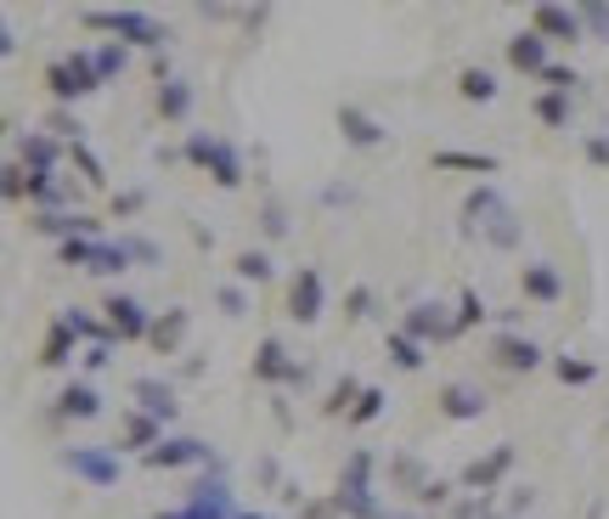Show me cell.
I'll use <instances>...</instances> for the list:
<instances>
[{
    "label": "cell",
    "instance_id": "6da1fadb",
    "mask_svg": "<svg viewBox=\"0 0 609 519\" xmlns=\"http://www.w3.org/2000/svg\"><path fill=\"white\" fill-rule=\"evenodd\" d=\"M181 159L198 164V170H209V181L220 186V193H238V186H243V153L231 148V141L209 136V130H193V136H186Z\"/></svg>",
    "mask_w": 609,
    "mask_h": 519
},
{
    "label": "cell",
    "instance_id": "7a4b0ae2",
    "mask_svg": "<svg viewBox=\"0 0 609 519\" xmlns=\"http://www.w3.org/2000/svg\"><path fill=\"white\" fill-rule=\"evenodd\" d=\"M79 23L113 34L119 45H135V52H153V57H164V40H170L148 12H135V7H119V12H79Z\"/></svg>",
    "mask_w": 609,
    "mask_h": 519
},
{
    "label": "cell",
    "instance_id": "3957f363",
    "mask_svg": "<svg viewBox=\"0 0 609 519\" xmlns=\"http://www.w3.org/2000/svg\"><path fill=\"white\" fill-rule=\"evenodd\" d=\"M334 513H345V519H384L379 497H372V452H350L345 475H339V491H334Z\"/></svg>",
    "mask_w": 609,
    "mask_h": 519
},
{
    "label": "cell",
    "instance_id": "277c9868",
    "mask_svg": "<svg viewBox=\"0 0 609 519\" xmlns=\"http://www.w3.org/2000/svg\"><path fill=\"white\" fill-rule=\"evenodd\" d=\"M45 90H52V102H79V97H90V90H102V74H97V57L90 52H68L63 63H52L45 68Z\"/></svg>",
    "mask_w": 609,
    "mask_h": 519
},
{
    "label": "cell",
    "instance_id": "5b68a950",
    "mask_svg": "<svg viewBox=\"0 0 609 519\" xmlns=\"http://www.w3.org/2000/svg\"><path fill=\"white\" fill-rule=\"evenodd\" d=\"M63 468H68L74 480L108 491V486L124 480V452H119V446H68V452H63Z\"/></svg>",
    "mask_w": 609,
    "mask_h": 519
},
{
    "label": "cell",
    "instance_id": "8992f818",
    "mask_svg": "<svg viewBox=\"0 0 609 519\" xmlns=\"http://www.w3.org/2000/svg\"><path fill=\"white\" fill-rule=\"evenodd\" d=\"M102 322L113 327L119 345H135V339L153 334V316H148V305L135 300V294H108V300H102Z\"/></svg>",
    "mask_w": 609,
    "mask_h": 519
},
{
    "label": "cell",
    "instance_id": "52a82bcc",
    "mask_svg": "<svg viewBox=\"0 0 609 519\" xmlns=\"http://www.w3.org/2000/svg\"><path fill=\"white\" fill-rule=\"evenodd\" d=\"M322 311H327V282H322L316 266H300L289 277V316L300 327H311V322H322Z\"/></svg>",
    "mask_w": 609,
    "mask_h": 519
},
{
    "label": "cell",
    "instance_id": "ba28073f",
    "mask_svg": "<svg viewBox=\"0 0 609 519\" xmlns=\"http://www.w3.org/2000/svg\"><path fill=\"white\" fill-rule=\"evenodd\" d=\"M254 379H260V385H276V390H294V385H305V367L289 356L283 339H260V350H254Z\"/></svg>",
    "mask_w": 609,
    "mask_h": 519
},
{
    "label": "cell",
    "instance_id": "9c48e42d",
    "mask_svg": "<svg viewBox=\"0 0 609 519\" xmlns=\"http://www.w3.org/2000/svg\"><path fill=\"white\" fill-rule=\"evenodd\" d=\"M401 334H412L417 345H429V339H457V316H446L441 300H417V305L401 316Z\"/></svg>",
    "mask_w": 609,
    "mask_h": 519
},
{
    "label": "cell",
    "instance_id": "30bf717a",
    "mask_svg": "<svg viewBox=\"0 0 609 519\" xmlns=\"http://www.w3.org/2000/svg\"><path fill=\"white\" fill-rule=\"evenodd\" d=\"M531 29L553 45V40H565V45H576L587 29H581V12L576 7H558V0H542V7H531Z\"/></svg>",
    "mask_w": 609,
    "mask_h": 519
},
{
    "label": "cell",
    "instance_id": "8fae6325",
    "mask_svg": "<svg viewBox=\"0 0 609 519\" xmlns=\"http://www.w3.org/2000/svg\"><path fill=\"white\" fill-rule=\"evenodd\" d=\"M142 463H148V468H215V452H209L204 441H193V435H175V441L153 446Z\"/></svg>",
    "mask_w": 609,
    "mask_h": 519
},
{
    "label": "cell",
    "instance_id": "7c38bea8",
    "mask_svg": "<svg viewBox=\"0 0 609 519\" xmlns=\"http://www.w3.org/2000/svg\"><path fill=\"white\" fill-rule=\"evenodd\" d=\"M513 457H520V452H513V441H497L486 457H475V463L463 468V491H497V480L513 468Z\"/></svg>",
    "mask_w": 609,
    "mask_h": 519
},
{
    "label": "cell",
    "instance_id": "4fadbf2b",
    "mask_svg": "<svg viewBox=\"0 0 609 519\" xmlns=\"http://www.w3.org/2000/svg\"><path fill=\"white\" fill-rule=\"evenodd\" d=\"M520 294L531 305H558L565 300V277H558L553 260H531V266H520Z\"/></svg>",
    "mask_w": 609,
    "mask_h": 519
},
{
    "label": "cell",
    "instance_id": "5bb4252c",
    "mask_svg": "<svg viewBox=\"0 0 609 519\" xmlns=\"http://www.w3.org/2000/svg\"><path fill=\"white\" fill-rule=\"evenodd\" d=\"M491 356H497V367H508V372H536V367L547 361V350H542L536 339H525V334H497V339H491Z\"/></svg>",
    "mask_w": 609,
    "mask_h": 519
},
{
    "label": "cell",
    "instance_id": "9a60e30c",
    "mask_svg": "<svg viewBox=\"0 0 609 519\" xmlns=\"http://www.w3.org/2000/svg\"><path fill=\"white\" fill-rule=\"evenodd\" d=\"M186 513H193V519H238V497H231V486L215 475V480L193 486V497H186Z\"/></svg>",
    "mask_w": 609,
    "mask_h": 519
},
{
    "label": "cell",
    "instance_id": "2e32d148",
    "mask_svg": "<svg viewBox=\"0 0 609 519\" xmlns=\"http://www.w3.org/2000/svg\"><path fill=\"white\" fill-rule=\"evenodd\" d=\"M18 164L34 170V175H57V164H63L57 136H52V130H23V141H18Z\"/></svg>",
    "mask_w": 609,
    "mask_h": 519
},
{
    "label": "cell",
    "instance_id": "e0dca14e",
    "mask_svg": "<svg viewBox=\"0 0 609 519\" xmlns=\"http://www.w3.org/2000/svg\"><path fill=\"white\" fill-rule=\"evenodd\" d=\"M339 130H345L350 148H361V153H372V148H384V141H390V130H384L379 119H372L367 108H356V102H345V108H339Z\"/></svg>",
    "mask_w": 609,
    "mask_h": 519
},
{
    "label": "cell",
    "instance_id": "ac0fdd59",
    "mask_svg": "<svg viewBox=\"0 0 609 519\" xmlns=\"http://www.w3.org/2000/svg\"><path fill=\"white\" fill-rule=\"evenodd\" d=\"M508 68H520V74H547V40L536 34V29H520L508 40Z\"/></svg>",
    "mask_w": 609,
    "mask_h": 519
},
{
    "label": "cell",
    "instance_id": "d6986e66",
    "mask_svg": "<svg viewBox=\"0 0 609 519\" xmlns=\"http://www.w3.org/2000/svg\"><path fill=\"white\" fill-rule=\"evenodd\" d=\"M435 407H441V418H452V423H475V418H486V390H475V385H446Z\"/></svg>",
    "mask_w": 609,
    "mask_h": 519
},
{
    "label": "cell",
    "instance_id": "ffe728a7",
    "mask_svg": "<svg viewBox=\"0 0 609 519\" xmlns=\"http://www.w3.org/2000/svg\"><path fill=\"white\" fill-rule=\"evenodd\" d=\"M130 401H135V412H148V418H159V423H175V390H170L164 379H135V385H130Z\"/></svg>",
    "mask_w": 609,
    "mask_h": 519
},
{
    "label": "cell",
    "instance_id": "44dd1931",
    "mask_svg": "<svg viewBox=\"0 0 609 519\" xmlns=\"http://www.w3.org/2000/svg\"><path fill=\"white\" fill-rule=\"evenodd\" d=\"M119 452H153V446H164V423L159 418H148V412H124V435L113 441Z\"/></svg>",
    "mask_w": 609,
    "mask_h": 519
},
{
    "label": "cell",
    "instance_id": "7402d4cb",
    "mask_svg": "<svg viewBox=\"0 0 609 519\" xmlns=\"http://www.w3.org/2000/svg\"><path fill=\"white\" fill-rule=\"evenodd\" d=\"M193 102H198V90L186 85V79H164L153 108H159V119H164V125H186V119H193Z\"/></svg>",
    "mask_w": 609,
    "mask_h": 519
},
{
    "label": "cell",
    "instance_id": "603a6c76",
    "mask_svg": "<svg viewBox=\"0 0 609 519\" xmlns=\"http://www.w3.org/2000/svg\"><path fill=\"white\" fill-rule=\"evenodd\" d=\"M34 231H45V238H97L102 231V220H90V215H74V209H63V215H34Z\"/></svg>",
    "mask_w": 609,
    "mask_h": 519
},
{
    "label": "cell",
    "instance_id": "cb8c5ba5",
    "mask_svg": "<svg viewBox=\"0 0 609 519\" xmlns=\"http://www.w3.org/2000/svg\"><path fill=\"white\" fill-rule=\"evenodd\" d=\"M186 327H193V311H164V316H153V334H148V345L159 350V356H175L181 350V339H186Z\"/></svg>",
    "mask_w": 609,
    "mask_h": 519
},
{
    "label": "cell",
    "instance_id": "d4e9b609",
    "mask_svg": "<svg viewBox=\"0 0 609 519\" xmlns=\"http://www.w3.org/2000/svg\"><path fill=\"white\" fill-rule=\"evenodd\" d=\"M74 345H79V334L68 327V316H57L52 327H45V345H40V367H68V361H74Z\"/></svg>",
    "mask_w": 609,
    "mask_h": 519
},
{
    "label": "cell",
    "instance_id": "484cf974",
    "mask_svg": "<svg viewBox=\"0 0 609 519\" xmlns=\"http://www.w3.org/2000/svg\"><path fill=\"white\" fill-rule=\"evenodd\" d=\"M57 412L63 418H79V423H90V418H102V396H97V385H85V379H74L63 396H57Z\"/></svg>",
    "mask_w": 609,
    "mask_h": 519
},
{
    "label": "cell",
    "instance_id": "4316f807",
    "mask_svg": "<svg viewBox=\"0 0 609 519\" xmlns=\"http://www.w3.org/2000/svg\"><path fill=\"white\" fill-rule=\"evenodd\" d=\"M497 209H502V193H497V186H491V181H480V186H475V193H468V198H463V226H468V231H475V226H486V220H491Z\"/></svg>",
    "mask_w": 609,
    "mask_h": 519
},
{
    "label": "cell",
    "instance_id": "83f0119b",
    "mask_svg": "<svg viewBox=\"0 0 609 519\" xmlns=\"http://www.w3.org/2000/svg\"><path fill=\"white\" fill-rule=\"evenodd\" d=\"M553 372H558V385H565V390L598 385V361H587V356H553Z\"/></svg>",
    "mask_w": 609,
    "mask_h": 519
},
{
    "label": "cell",
    "instance_id": "f1b7e54d",
    "mask_svg": "<svg viewBox=\"0 0 609 519\" xmlns=\"http://www.w3.org/2000/svg\"><path fill=\"white\" fill-rule=\"evenodd\" d=\"M384 356H390L401 372H417V367H424V345H417L412 334H401V327H390V334H384Z\"/></svg>",
    "mask_w": 609,
    "mask_h": 519
},
{
    "label": "cell",
    "instance_id": "f546056e",
    "mask_svg": "<svg viewBox=\"0 0 609 519\" xmlns=\"http://www.w3.org/2000/svg\"><path fill=\"white\" fill-rule=\"evenodd\" d=\"M435 170H468V175H497L502 164L491 153H457V148H441L435 153Z\"/></svg>",
    "mask_w": 609,
    "mask_h": 519
},
{
    "label": "cell",
    "instance_id": "4dcf8cb0",
    "mask_svg": "<svg viewBox=\"0 0 609 519\" xmlns=\"http://www.w3.org/2000/svg\"><path fill=\"white\" fill-rule=\"evenodd\" d=\"M457 97L463 102H491L497 97V74L491 68H463L457 74Z\"/></svg>",
    "mask_w": 609,
    "mask_h": 519
},
{
    "label": "cell",
    "instance_id": "1f68e13d",
    "mask_svg": "<svg viewBox=\"0 0 609 519\" xmlns=\"http://www.w3.org/2000/svg\"><path fill=\"white\" fill-rule=\"evenodd\" d=\"M271 255L265 249H243L238 260H231V277H238V282H271Z\"/></svg>",
    "mask_w": 609,
    "mask_h": 519
},
{
    "label": "cell",
    "instance_id": "d6a6232c",
    "mask_svg": "<svg viewBox=\"0 0 609 519\" xmlns=\"http://www.w3.org/2000/svg\"><path fill=\"white\" fill-rule=\"evenodd\" d=\"M536 119L547 130H565L570 125V97H565V90H542V97H536Z\"/></svg>",
    "mask_w": 609,
    "mask_h": 519
},
{
    "label": "cell",
    "instance_id": "836d02e7",
    "mask_svg": "<svg viewBox=\"0 0 609 519\" xmlns=\"http://www.w3.org/2000/svg\"><path fill=\"white\" fill-rule=\"evenodd\" d=\"M480 231H486V238H491L497 249H520V220H513V209H508V204H502V209H497Z\"/></svg>",
    "mask_w": 609,
    "mask_h": 519
},
{
    "label": "cell",
    "instance_id": "e575fe53",
    "mask_svg": "<svg viewBox=\"0 0 609 519\" xmlns=\"http://www.w3.org/2000/svg\"><path fill=\"white\" fill-rule=\"evenodd\" d=\"M384 401H390V396H384L379 385H367V390H361V401H356V407L345 412V423H350V430H367V423L384 412Z\"/></svg>",
    "mask_w": 609,
    "mask_h": 519
},
{
    "label": "cell",
    "instance_id": "d590c367",
    "mask_svg": "<svg viewBox=\"0 0 609 519\" xmlns=\"http://www.w3.org/2000/svg\"><path fill=\"white\" fill-rule=\"evenodd\" d=\"M130 271V249L124 244H102L97 260H90V277H124Z\"/></svg>",
    "mask_w": 609,
    "mask_h": 519
},
{
    "label": "cell",
    "instance_id": "8d00e7d4",
    "mask_svg": "<svg viewBox=\"0 0 609 519\" xmlns=\"http://www.w3.org/2000/svg\"><path fill=\"white\" fill-rule=\"evenodd\" d=\"M90 57H97V74H102V85H108L113 74H124V68H130V45L108 40V45H97V52H90Z\"/></svg>",
    "mask_w": 609,
    "mask_h": 519
},
{
    "label": "cell",
    "instance_id": "74e56055",
    "mask_svg": "<svg viewBox=\"0 0 609 519\" xmlns=\"http://www.w3.org/2000/svg\"><path fill=\"white\" fill-rule=\"evenodd\" d=\"M97 249H102V238H68V244H57V260H63V266H79V271H90V260H97Z\"/></svg>",
    "mask_w": 609,
    "mask_h": 519
},
{
    "label": "cell",
    "instance_id": "f35d334b",
    "mask_svg": "<svg viewBox=\"0 0 609 519\" xmlns=\"http://www.w3.org/2000/svg\"><path fill=\"white\" fill-rule=\"evenodd\" d=\"M361 390H367V385H356V379H350V372H345V379L334 385V396H327V401H322V412H327V418H339V412H350V407L361 401Z\"/></svg>",
    "mask_w": 609,
    "mask_h": 519
},
{
    "label": "cell",
    "instance_id": "ab89813d",
    "mask_svg": "<svg viewBox=\"0 0 609 519\" xmlns=\"http://www.w3.org/2000/svg\"><path fill=\"white\" fill-rule=\"evenodd\" d=\"M68 159H74V170H79V175H85L90 186H108V170H102V159L90 153L85 141H74V148H68Z\"/></svg>",
    "mask_w": 609,
    "mask_h": 519
},
{
    "label": "cell",
    "instance_id": "60d3db41",
    "mask_svg": "<svg viewBox=\"0 0 609 519\" xmlns=\"http://www.w3.org/2000/svg\"><path fill=\"white\" fill-rule=\"evenodd\" d=\"M581 29L592 34V40H609V0H581Z\"/></svg>",
    "mask_w": 609,
    "mask_h": 519
},
{
    "label": "cell",
    "instance_id": "b9f144b4",
    "mask_svg": "<svg viewBox=\"0 0 609 519\" xmlns=\"http://www.w3.org/2000/svg\"><path fill=\"white\" fill-rule=\"evenodd\" d=\"M491 311H486V300L475 294V289H463V300H457V334H468V327H480Z\"/></svg>",
    "mask_w": 609,
    "mask_h": 519
},
{
    "label": "cell",
    "instance_id": "7bdbcfd3",
    "mask_svg": "<svg viewBox=\"0 0 609 519\" xmlns=\"http://www.w3.org/2000/svg\"><path fill=\"white\" fill-rule=\"evenodd\" d=\"M29 181H34V170H23V164H7V181H0V193H7L12 204H23V198H29Z\"/></svg>",
    "mask_w": 609,
    "mask_h": 519
},
{
    "label": "cell",
    "instance_id": "ee69618b",
    "mask_svg": "<svg viewBox=\"0 0 609 519\" xmlns=\"http://www.w3.org/2000/svg\"><path fill=\"white\" fill-rule=\"evenodd\" d=\"M45 130H52V136H63V141H68V148H74V141H79V130H85V125H79V119H74L68 108H57L52 119H45Z\"/></svg>",
    "mask_w": 609,
    "mask_h": 519
},
{
    "label": "cell",
    "instance_id": "f6af8a7d",
    "mask_svg": "<svg viewBox=\"0 0 609 519\" xmlns=\"http://www.w3.org/2000/svg\"><path fill=\"white\" fill-rule=\"evenodd\" d=\"M220 311H231V316H243V311H249L243 282H226V289H220Z\"/></svg>",
    "mask_w": 609,
    "mask_h": 519
},
{
    "label": "cell",
    "instance_id": "bcb514c9",
    "mask_svg": "<svg viewBox=\"0 0 609 519\" xmlns=\"http://www.w3.org/2000/svg\"><path fill=\"white\" fill-rule=\"evenodd\" d=\"M547 90H565V97H570V85H576V68H565V63H547Z\"/></svg>",
    "mask_w": 609,
    "mask_h": 519
},
{
    "label": "cell",
    "instance_id": "7dc6e473",
    "mask_svg": "<svg viewBox=\"0 0 609 519\" xmlns=\"http://www.w3.org/2000/svg\"><path fill=\"white\" fill-rule=\"evenodd\" d=\"M265 238H289V215H283V204H265Z\"/></svg>",
    "mask_w": 609,
    "mask_h": 519
},
{
    "label": "cell",
    "instance_id": "c3c4849f",
    "mask_svg": "<svg viewBox=\"0 0 609 519\" xmlns=\"http://www.w3.org/2000/svg\"><path fill=\"white\" fill-rule=\"evenodd\" d=\"M79 361H85V372H102V367L113 361V345H85V350H79Z\"/></svg>",
    "mask_w": 609,
    "mask_h": 519
},
{
    "label": "cell",
    "instance_id": "681fc988",
    "mask_svg": "<svg viewBox=\"0 0 609 519\" xmlns=\"http://www.w3.org/2000/svg\"><path fill=\"white\" fill-rule=\"evenodd\" d=\"M124 249H130V260H148V266H159V244L153 238H119Z\"/></svg>",
    "mask_w": 609,
    "mask_h": 519
},
{
    "label": "cell",
    "instance_id": "f907efd6",
    "mask_svg": "<svg viewBox=\"0 0 609 519\" xmlns=\"http://www.w3.org/2000/svg\"><path fill=\"white\" fill-rule=\"evenodd\" d=\"M587 164H598V170H609V130H598V136H587Z\"/></svg>",
    "mask_w": 609,
    "mask_h": 519
},
{
    "label": "cell",
    "instance_id": "816d5d0a",
    "mask_svg": "<svg viewBox=\"0 0 609 519\" xmlns=\"http://www.w3.org/2000/svg\"><path fill=\"white\" fill-rule=\"evenodd\" d=\"M142 204H148V193H142V186H130V193H119V198H113V215L124 220V215H135Z\"/></svg>",
    "mask_w": 609,
    "mask_h": 519
},
{
    "label": "cell",
    "instance_id": "f5cc1de1",
    "mask_svg": "<svg viewBox=\"0 0 609 519\" xmlns=\"http://www.w3.org/2000/svg\"><path fill=\"white\" fill-rule=\"evenodd\" d=\"M367 311H372V289H350V300H345V316H350V322H361Z\"/></svg>",
    "mask_w": 609,
    "mask_h": 519
},
{
    "label": "cell",
    "instance_id": "db71d44e",
    "mask_svg": "<svg viewBox=\"0 0 609 519\" xmlns=\"http://www.w3.org/2000/svg\"><path fill=\"white\" fill-rule=\"evenodd\" d=\"M446 497H452L446 480H424V486H417V502H446Z\"/></svg>",
    "mask_w": 609,
    "mask_h": 519
},
{
    "label": "cell",
    "instance_id": "11a10c76",
    "mask_svg": "<svg viewBox=\"0 0 609 519\" xmlns=\"http://www.w3.org/2000/svg\"><path fill=\"white\" fill-rule=\"evenodd\" d=\"M153 519H193V513H186V508H175V513H153Z\"/></svg>",
    "mask_w": 609,
    "mask_h": 519
},
{
    "label": "cell",
    "instance_id": "9f6ffc18",
    "mask_svg": "<svg viewBox=\"0 0 609 519\" xmlns=\"http://www.w3.org/2000/svg\"><path fill=\"white\" fill-rule=\"evenodd\" d=\"M238 519H276V513H238Z\"/></svg>",
    "mask_w": 609,
    "mask_h": 519
},
{
    "label": "cell",
    "instance_id": "6f0895ef",
    "mask_svg": "<svg viewBox=\"0 0 609 519\" xmlns=\"http://www.w3.org/2000/svg\"><path fill=\"white\" fill-rule=\"evenodd\" d=\"M390 519H417V513H390Z\"/></svg>",
    "mask_w": 609,
    "mask_h": 519
}]
</instances>
